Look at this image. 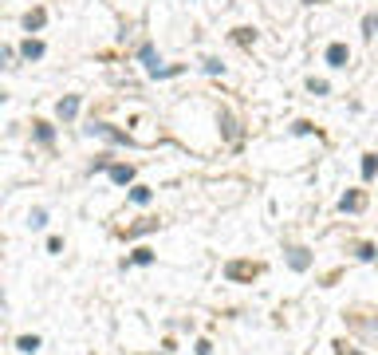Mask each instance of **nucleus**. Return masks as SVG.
Returning a JSON list of instances; mask_svg holds the SVG:
<instances>
[{"instance_id": "nucleus-1", "label": "nucleus", "mask_w": 378, "mask_h": 355, "mask_svg": "<svg viewBox=\"0 0 378 355\" xmlns=\"http://www.w3.org/2000/svg\"><path fill=\"white\" fill-rule=\"evenodd\" d=\"M256 272H261V269H256V264L233 261V264H229V269H225V277H229V280H252V277H256Z\"/></svg>"}, {"instance_id": "nucleus-2", "label": "nucleus", "mask_w": 378, "mask_h": 355, "mask_svg": "<svg viewBox=\"0 0 378 355\" xmlns=\"http://www.w3.org/2000/svg\"><path fill=\"white\" fill-rule=\"evenodd\" d=\"M56 115L63 118V123H71V118L79 115V95H63V99H59V107H56Z\"/></svg>"}, {"instance_id": "nucleus-3", "label": "nucleus", "mask_w": 378, "mask_h": 355, "mask_svg": "<svg viewBox=\"0 0 378 355\" xmlns=\"http://www.w3.org/2000/svg\"><path fill=\"white\" fill-rule=\"evenodd\" d=\"M288 264H292L295 272H303L311 264V253H308V249H288Z\"/></svg>"}, {"instance_id": "nucleus-4", "label": "nucleus", "mask_w": 378, "mask_h": 355, "mask_svg": "<svg viewBox=\"0 0 378 355\" xmlns=\"http://www.w3.org/2000/svg\"><path fill=\"white\" fill-rule=\"evenodd\" d=\"M327 63H331V68H347V48H343V43H331V48H327Z\"/></svg>"}, {"instance_id": "nucleus-5", "label": "nucleus", "mask_w": 378, "mask_h": 355, "mask_svg": "<svg viewBox=\"0 0 378 355\" xmlns=\"http://www.w3.org/2000/svg\"><path fill=\"white\" fill-rule=\"evenodd\" d=\"M339 210H343V213H359L362 210V194H343V197H339Z\"/></svg>"}, {"instance_id": "nucleus-6", "label": "nucleus", "mask_w": 378, "mask_h": 355, "mask_svg": "<svg viewBox=\"0 0 378 355\" xmlns=\"http://www.w3.org/2000/svg\"><path fill=\"white\" fill-rule=\"evenodd\" d=\"M135 178V166H110V182H118V186H126Z\"/></svg>"}, {"instance_id": "nucleus-7", "label": "nucleus", "mask_w": 378, "mask_h": 355, "mask_svg": "<svg viewBox=\"0 0 378 355\" xmlns=\"http://www.w3.org/2000/svg\"><path fill=\"white\" fill-rule=\"evenodd\" d=\"M20 51H24V59H40L43 56V43L40 40H24V48H20Z\"/></svg>"}, {"instance_id": "nucleus-8", "label": "nucleus", "mask_w": 378, "mask_h": 355, "mask_svg": "<svg viewBox=\"0 0 378 355\" xmlns=\"http://www.w3.org/2000/svg\"><path fill=\"white\" fill-rule=\"evenodd\" d=\"M150 229H158V221H138V225L126 229V237H142V233H150Z\"/></svg>"}, {"instance_id": "nucleus-9", "label": "nucleus", "mask_w": 378, "mask_h": 355, "mask_svg": "<svg viewBox=\"0 0 378 355\" xmlns=\"http://www.w3.org/2000/svg\"><path fill=\"white\" fill-rule=\"evenodd\" d=\"M91 135H103V138H110V143H122V135H118V130H110V127H103V123H95Z\"/></svg>"}, {"instance_id": "nucleus-10", "label": "nucleus", "mask_w": 378, "mask_h": 355, "mask_svg": "<svg viewBox=\"0 0 378 355\" xmlns=\"http://www.w3.org/2000/svg\"><path fill=\"white\" fill-rule=\"evenodd\" d=\"M24 28L32 32V28H43V12H28L24 16Z\"/></svg>"}, {"instance_id": "nucleus-11", "label": "nucleus", "mask_w": 378, "mask_h": 355, "mask_svg": "<svg viewBox=\"0 0 378 355\" xmlns=\"http://www.w3.org/2000/svg\"><path fill=\"white\" fill-rule=\"evenodd\" d=\"M130 202H138V205H146V202H150V190H146V186H138V190H130Z\"/></svg>"}, {"instance_id": "nucleus-12", "label": "nucleus", "mask_w": 378, "mask_h": 355, "mask_svg": "<svg viewBox=\"0 0 378 355\" xmlns=\"http://www.w3.org/2000/svg\"><path fill=\"white\" fill-rule=\"evenodd\" d=\"M150 261H154V253H150V249H138V253L130 257V264H150Z\"/></svg>"}, {"instance_id": "nucleus-13", "label": "nucleus", "mask_w": 378, "mask_h": 355, "mask_svg": "<svg viewBox=\"0 0 378 355\" xmlns=\"http://www.w3.org/2000/svg\"><path fill=\"white\" fill-rule=\"evenodd\" d=\"M20 351H36V347H40V339H36V336H20Z\"/></svg>"}, {"instance_id": "nucleus-14", "label": "nucleus", "mask_w": 378, "mask_h": 355, "mask_svg": "<svg viewBox=\"0 0 378 355\" xmlns=\"http://www.w3.org/2000/svg\"><path fill=\"white\" fill-rule=\"evenodd\" d=\"M28 221H32V229H43V225H48V213H43V210H32V217H28Z\"/></svg>"}, {"instance_id": "nucleus-15", "label": "nucleus", "mask_w": 378, "mask_h": 355, "mask_svg": "<svg viewBox=\"0 0 378 355\" xmlns=\"http://www.w3.org/2000/svg\"><path fill=\"white\" fill-rule=\"evenodd\" d=\"M362 178H367V182L374 178V154H367V158H362Z\"/></svg>"}, {"instance_id": "nucleus-16", "label": "nucleus", "mask_w": 378, "mask_h": 355, "mask_svg": "<svg viewBox=\"0 0 378 355\" xmlns=\"http://www.w3.org/2000/svg\"><path fill=\"white\" fill-rule=\"evenodd\" d=\"M0 68H12V51L4 43H0Z\"/></svg>"}, {"instance_id": "nucleus-17", "label": "nucleus", "mask_w": 378, "mask_h": 355, "mask_svg": "<svg viewBox=\"0 0 378 355\" xmlns=\"http://www.w3.org/2000/svg\"><path fill=\"white\" fill-rule=\"evenodd\" d=\"M311 95H327V83L323 79H311Z\"/></svg>"}, {"instance_id": "nucleus-18", "label": "nucleus", "mask_w": 378, "mask_h": 355, "mask_svg": "<svg viewBox=\"0 0 378 355\" xmlns=\"http://www.w3.org/2000/svg\"><path fill=\"white\" fill-rule=\"evenodd\" d=\"M362 36H367V40L374 36V16H367V20H362Z\"/></svg>"}, {"instance_id": "nucleus-19", "label": "nucleus", "mask_w": 378, "mask_h": 355, "mask_svg": "<svg viewBox=\"0 0 378 355\" xmlns=\"http://www.w3.org/2000/svg\"><path fill=\"white\" fill-rule=\"evenodd\" d=\"M335 355H359V351H351L347 344H335Z\"/></svg>"}, {"instance_id": "nucleus-20", "label": "nucleus", "mask_w": 378, "mask_h": 355, "mask_svg": "<svg viewBox=\"0 0 378 355\" xmlns=\"http://www.w3.org/2000/svg\"><path fill=\"white\" fill-rule=\"evenodd\" d=\"M308 4H315V0H308Z\"/></svg>"}]
</instances>
